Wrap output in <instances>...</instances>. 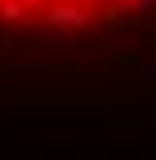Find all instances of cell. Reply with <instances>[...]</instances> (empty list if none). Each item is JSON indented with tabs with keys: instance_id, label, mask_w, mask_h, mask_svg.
<instances>
[{
	"instance_id": "1",
	"label": "cell",
	"mask_w": 156,
	"mask_h": 160,
	"mask_svg": "<svg viewBox=\"0 0 156 160\" xmlns=\"http://www.w3.org/2000/svg\"><path fill=\"white\" fill-rule=\"evenodd\" d=\"M156 72V0H0V84Z\"/></svg>"
}]
</instances>
